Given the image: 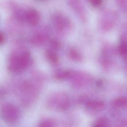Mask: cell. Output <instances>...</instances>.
<instances>
[{
    "mask_svg": "<svg viewBox=\"0 0 127 127\" xmlns=\"http://www.w3.org/2000/svg\"><path fill=\"white\" fill-rule=\"evenodd\" d=\"M30 62V53L25 51L20 55L12 57L9 61L8 68L12 71H18L26 68Z\"/></svg>",
    "mask_w": 127,
    "mask_h": 127,
    "instance_id": "cell-1",
    "label": "cell"
},
{
    "mask_svg": "<svg viewBox=\"0 0 127 127\" xmlns=\"http://www.w3.org/2000/svg\"><path fill=\"white\" fill-rule=\"evenodd\" d=\"M0 115L2 119L7 122H13L16 120L18 111L13 105L6 104L1 108Z\"/></svg>",
    "mask_w": 127,
    "mask_h": 127,
    "instance_id": "cell-2",
    "label": "cell"
},
{
    "mask_svg": "<svg viewBox=\"0 0 127 127\" xmlns=\"http://www.w3.org/2000/svg\"><path fill=\"white\" fill-rule=\"evenodd\" d=\"M26 17L29 23L32 26H34L38 23L40 15L36 9H30L27 11Z\"/></svg>",
    "mask_w": 127,
    "mask_h": 127,
    "instance_id": "cell-3",
    "label": "cell"
},
{
    "mask_svg": "<svg viewBox=\"0 0 127 127\" xmlns=\"http://www.w3.org/2000/svg\"><path fill=\"white\" fill-rule=\"evenodd\" d=\"M46 56L47 59L53 64H57L59 62V57L54 51L47 50L46 52Z\"/></svg>",
    "mask_w": 127,
    "mask_h": 127,
    "instance_id": "cell-4",
    "label": "cell"
},
{
    "mask_svg": "<svg viewBox=\"0 0 127 127\" xmlns=\"http://www.w3.org/2000/svg\"><path fill=\"white\" fill-rule=\"evenodd\" d=\"M87 106L93 110L100 111L104 108V104L101 101H92L88 103Z\"/></svg>",
    "mask_w": 127,
    "mask_h": 127,
    "instance_id": "cell-5",
    "label": "cell"
},
{
    "mask_svg": "<svg viewBox=\"0 0 127 127\" xmlns=\"http://www.w3.org/2000/svg\"><path fill=\"white\" fill-rule=\"evenodd\" d=\"M113 103L116 106L119 107H124L127 105V99L124 97H119L115 99Z\"/></svg>",
    "mask_w": 127,
    "mask_h": 127,
    "instance_id": "cell-6",
    "label": "cell"
},
{
    "mask_svg": "<svg viewBox=\"0 0 127 127\" xmlns=\"http://www.w3.org/2000/svg\"><path fill=\"white\" fill-rule=\"evenodd\" d=\"M70 75V72L69 71H63L62 72H58L56 74V78L58 79H65L68 76H69Z\"/></svg>",
    "mask_w": 127,
    "mask_h": 127,
    "instance_id": "cell-7",
    "label": "cell"
},
{
    "mask_svg": "<svg viewBox=\"0 0 127 127\" xmlns=\"http://www.w3.org/2000/svg\"><path fill=\"white\" fill-rule=\"evenodd\" d=\"M69 55L71 59L75 61H79L81 59V56L79 55L78 52L74 49H71L69 51Z\"/></svg>",
    "mask_w": 127,
    "mask_h": 127,
    "instance_id": "cell-8",
    "label": "cell"
},
{
    "mask_svg": "<svg viewBox=\"0 0 127 127\" xmlns=\"http://www.w3.org/2000/svg\"><path fill=\"white\" fill-rule=\"evenodd\" d=\"M118 51L122 56H126L127 54V45L125 42H122L119 45Z\"/></svg>",
    "mask_w": 127,
    "mask_h": 127,
    "instance_id": "cell-9",
    "label": "cell"
},
{
    "mask_svg": "<svg viewBox=\"0 0 127 127\" xmlns=\"http://www.w3.org/2000/svg\"><path fill=\"white\" fill-rule=\"evenodd\" d=\"M94 127H107V122L104 118H101L96 123Z\"/></svg>",
    "mask_w": 127,
    "mask_h": 127,
    "instance_id": "cell-10",
    "label": "cell"
},
{
    "mask_svg": "<svg viewBox=\"0 0 127 127\" xmlns=\"http://www.w3.org/2000/svg\"><path fill=\"white\" fill-rule=\"evenodd\" d=\"M56 26L57 27V28H58L59 30L62 29L65 25V22L64 21V19L61 17H59L57 18L56 21Z\"/></svg>",
    "mask_w": 127,
    "mask_h": 127,
    "instance_id": "cell-11",
    "label": "cell"
},
{
    "mask_svg": "<svg viewBox=\"0 0 127 127\" xmlns=\"http://www.w3.org/2000/svg\"><path fill=\"white\" fill-rule=\"evenodd\" d=\"M90 3L95 7H98L102 3V1L101 0H92L90 1Z\"/></svg>",
    "mask_w": 127,
    "mask_h": 127,
    "instance_id": "cell-12",
    "label": "cell"
},
{
    "mask_svg": "<svg viewBox=\"0 0 127 127\" xmlns=\"http://www.w3.org/2000/svg\"><path fill=\"white\" fill-rule=\"evenodd\" d=\"M5 41V35L2 32H0V45L2 44Z\"/></svg>",
    "mask_w": 127,
    "mask_h": 127,
    "instance_id": "cell-13",
    "label": "cell"
},
{
    "mask_svg": "<svg viewBox=\"0 0 127 127\" xmlns=\"http://www.w3.org/2000/svg\"><path fill=\"white\" fill-rule=\"evenodd\" d=\"M42 127H52V126L50 123L47 122L43 123V124L42 125Z\"/></svg>",
    "mask_w": 127,
    "mask_h": 127,
    "instance_id": "cell-14",
    "label": "cell"
},
{
    "mask_svg": "<svg viewBox=\"0 0 127 127\" xmlns=\"http://www.w3.org/2000/svg\"><path fill=\"white\" fill-rule=\"evenodd\" d=\"M52 44L54 45V47L55 48H58L59 46V43L57 41H53L52 42Z\"/></svg>",
    "mask_w": 127,
    "mask_h": 127,
    "instance_id": "cell-15",
    "label": "cell"
},
{
    "mask_svg": "<svg viewBox=\"0 0 127 127\" xmlns=\"http://www.w3.org/2000/svg\"></svg>",
    "mask_w": 127,
    "mask_h": 127,
    "instance_id": "cell-16",
    "label": "cell"
}]
</instances>
